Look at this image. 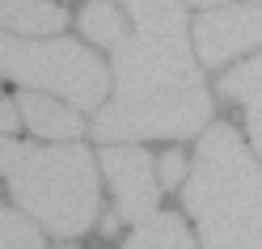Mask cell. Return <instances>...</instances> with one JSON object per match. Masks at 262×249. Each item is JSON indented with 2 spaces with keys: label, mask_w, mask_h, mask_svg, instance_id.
<instances>
[{
  "label": "cell",
  "mask_w": 262,
  "mask_h": 249,
  "mask_svg": "<svg viewBox=\"0 0 262 249\" xmlns=\"http://www.w3.org/2000/svg\"><path fill=\"white\" fill-rule=\"evenodd\" d=\"M131 38L114 51L119 93L93 119V135L127 144L140 135H194L211 97L186 47L182 0H123Z\"/></svg>",
  "instance_id": "1"
},
{
  "label": "cell",
  "mask_w": 262,
  "mask_h": 249,
  "mask_svg": "<svg viewBox=\"0 0 262 249\" xmlns=\"http://www.w3.org/2000/svg\"><path fill=\"white\" fill-rule=\"evenodd\" d=\"M186 211L203 249H262V169L233 127H211L194 148Z\"/></svg>",
  "instance_id": "2"
},
{
  "label": "cell",
  "mask_w": 262,
  "mask_h": 249,
  "mask_svg": "<svg viewBox=\"0 0 262 249\" xmlns=\"http://www.w3.org/2000/svg\"><path fill=\"white\" fill-rule=\"evenodd\" d=\"M0 182L55 237H80L97 220L102 186L93 156L76 144H13L0 131Z\"/></svg>",
  "instance_id": "3"
},
{
  "label": "cell",
  "mask_w": 262,
  "mask_h": 249,
  "mask_svg": "<svg viewBox=\"0 0 262 249\" xmlns=\"http://www.w3.org/2000/svg\"><path fill=\"white\" fill-rule=\"evenodd\" d=\"M0 72L38 93H59L72 106L93 110L106 102V63L72 38H17L0 30Z\"/></svg>",
  "instance_id": "4"
},
{
  "label": "cell",
  "mask_w": 262,
  "mask_h": 249,
  "mask_svg": "<svg viewBox=\"0 0 262 249\" xmlns=\"http://www.w3.org/2000/svg\"><path fill=\"white\" fill-rule=\"evenodd\" d=\"M102 169L114 190V215L127 224H140L157 215V173H152V156L136 144H106L102 152Z\"/></svg>",
  "instance_id": "5"
},
{
  "label": "cell",
  "mask_w": 262,
  "mask_h": 249,
  "mask_svg": "<svg viewBox=\"0 0 262 249\" xmlns=\"http://www.w3.org/2000/svg\"><path fill=\"white\" fill-rule=\"evenodd\" d=\"M194 47L207 68H224L228 59L262 47V5H224L211 9L194 26Z\"/></svg>",
  "instance_id": "6"
},
{
  "label": "cell",
  "mask_w": 262,
  "mask_h": 249,
  "mask_svg": "<svg viewBox=\"0 0 262 249\" xmlns=\"http://www.w3.org/2000/svg\"><path fill=\"white\" fill-rule=\"evenodd\" d=\"M21 119L38 140H51V144L55 140H72V135L85 131L80 114L72 106H63V102H51V93H26L21 97Z\"/></svg>",
  "instance_id": "7"
},
{
  "label": "cell",
  "mask_w": 262,
  "mask_h": 249,
  "mask_svg": "<svg viewBox=\"0 0 262 249\" xmlns=\"http://www.w3.org/2000/svg\"><path fill=\"white\" fill-rule=\"evenodd\" d=\"M220 93L245 106V123L254 135V152L262 156V55H254L241 68H228L220 76Z\"/></svg>",
  "instance_id": "8"
},
{
  "label": "cell",
  "mask_w": 262,
  "mask_h": 249,
  "mask_svg": "<svg viewBox=\"0 0 262 249\" xmlns=\"http://www.w3.org/2000/svg\"><path fill=\"white\" fill-rule=\"evenodd\" d=\"M68 13L51 0H0V30L5 34H59Z\"/></svg>",
  "instance_id": "9"
},
{
  "label": "cell",
  "mask_w": 262,
  "mask_h": 249,
  "mask_svg": "<svg viewBox=\"0 0 262 249\" xmlns=\"http://www.w3.org/2000/svg\"><path fill=\"white\" fill-rule=\"evenodd\" d=\"M123 249H199V245H194V237L186 232L182 215L157 211V215H148V220H140L131 228Z\"/></svg>",
  "instance_id": "10"
},
{
  "label": "cell",
  "mask_w": 262,
  "mask_h": 249,
  "mask_svg": "<svg viewBox=\"0 0 262 249\" xmlns=\"http://www.w3.org/2000/svg\"><path fill=\"white\" fill-rule=\"evenodd\" d=\"M80 34L110 47V51H119V47L131 38V21L110 5V0H89V5L80 9Z\"/></svg>",
  "instance_id": "11"
},
{
  "label": "cell",
  "mask_w": 262,
  "mask_h": 249,
  "mask_svg": "<svg viewBox=\"0 0 262 249\" xmlns=\"http://www.w3.org/2000/svg\"><path fill=\"white\" fill-rule=\"evenodd\" d=\"M0 249H42V232L26 215L0 207Z\"/></svg>",
  "instance_id": "12"
},
{
  "label": "cell",
  "mask_w": 262,
  "mask_h": 249,
  "mask_svg": "<svg viewBox=\"0 0 262 249\" xmlns=\"http://www.w3.org/2000/svg\"><path fill=\"white\" fill-rule=\"evenodd\" d=\"M157 173H161V186H182V182H186V156L178 152V148L165 152L161 165H157Z\"/></svg>",
  "instance_id": "13"
},
{
  "label": "cell",
  "mask_w": 262,
  "mask_h": 249,
  "mask_svg": "<svg viewBox=\"0 0 262 249\" xmlns=\"http://www.w3.org/2000/svg\"><path fill=\"white\" fill-rule=\"evenodd\" d=\"M0 131H5V135L17 131V106L13 102H0Z\"/></svg>",
  "instance_id": "14"
},
{
  "label": "cell",
  "mask_w": 262,
  "mask_h": 249,
  "mask_svg": "<svg viewBox=\"0 0 262 249\" xmlns=\"http://www.w3.org/2000/svg\"><path fill=\"white\" fill-rule=\"evenodd\" d=\"M186 5H220V0H186Z\"/></svg>",
  "instance_id": "15"
},
{
  "label": "cell",
  "mask_w": 262,
  "mask_h": 249,
  "mask_svg": "<svg viewBox=\"0 0 262 249\" xmlns=\"http://www.w3.org/2000/svg\"><path fill=\"white\" fill-rule=\"evenodd\" d=\"M59 249H76V245H59Z\"/></svg>",
  "instance_id": "16"
},
{
  "label": "cell",
  "mask_w": 262,
  "mask_h": 249,
  "mask_svg": "<svg viewBox=\"0 0 262 249\" xmlns=\"http://www.w3.org/2000/svg\"><path fill=\"white\" fill-rule=\"evenodd\" d=\"M254 5H262V0H254Z\"/></svg>",
  "instance_id": "17"
}]
</instances>
